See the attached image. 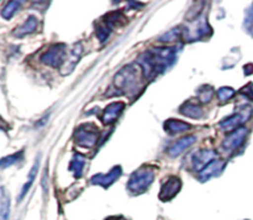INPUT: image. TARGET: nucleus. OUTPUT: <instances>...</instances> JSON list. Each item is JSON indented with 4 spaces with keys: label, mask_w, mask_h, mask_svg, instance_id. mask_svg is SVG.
<instances>
[{
    "label": "nucleus",
    "mask_w": 253,
    "mask_h": 220,
    "mask_svg": "<svg viewBox=\"0 0 253 220\" xmlns=\"http://www.w3.org/2000/svg\"><path fill=\"white\" fill-rule=\"evenodd\" d=\"M155 175L156 168L152 167V166H142V167H140L131 175L130 179H128V190L133 194H141V193L146 192L148 187L152 184L153 179H155Z\"/></svg>",
    "instance_id": "2"
},
{
    "label": "nucleus",
    "mask_w": 253,
    "mask_h": 220,
    "mask_svg": "<svg viewBox=\"0 0 253 220\" xmlns=\"http://www.w3.org/2000/svg\"><path fill=\"white\" fill-rule=\"evenodd\" d=\"M195 141H197V137H195V136H184V137L179 138L177 142H174L170 146L169 150H168V153H169V156H172V157H177V156H179L183 151L187 150L188 147H190Z\"/></svg>",
    "instance_id": "13"
},
{
    "label": "nucleus",
    "mask_w": 253,
    "mask_h": 220,
    "mask_svg": "<svg viewBox=\"0 0 253 220\" xmlns=\"http://www.w3.org/2000/svg\"><path fill=\"white\" fill-rule=\"evenodd\" d=\"M125 109V104L124 103H113L105 108L101 115V121L104 125H110V124L115 123L123 110Z\"/></svg>",
    "instance_id": "11"
},
{
    "label": "nucleus",
    "mask_w": 253,
    "mask_h": 220,
    "mask_svg": "<svg viewBox=\"0 0 253 220\" xmlns=\"http://www.w3.org/2000/svg\"><path fill=\"white\" fill-rule=\"evenodd\" d=\"M20 5L21 2L20 1H9L6 5L4 6V9L1 10V17L2 19H11L12 16L15 15V12L20 9Z\"/></svg>",
    "instance_id": "22"
},
{
    "label": "nucleus",
    "mask_w": 253,
    "mask_h": 220,
    "mask_svg": "<svg viewBox=\"0 0 253 220\" xmlns=\"http://www.w3.org/2000/svg\"><path fill=\"white\" fill-rule=\"evenodd\" d=\"M216 157V152L214 150H200L193 157V163H194V168L199 172H202L211 161L215 160Z\"/></svg>",
    "instance_id": "10"
},
{
    "label": "nucleus",
    "mask_w": 253,
    "mask_h": 220,
    "mask_svg": "<svg viewBox=\"0 0 253 220\" xmlns=\"http://www.w3.org/2000/svg\"><path fill=\"white\" fill-rule=\"evenodd\" d=\"M180 113H182L183 115L188 116V118L199 119L202 118L203 115V108L200 105H197V104L187 103L180 108Z\"/></svg>",
    "instance_id": "18"
},
{
    "label": "nucleus",
    "mask_w": 253,
    "mask_h": 220,
    "mask_svg": "<svg viewBox=\"0 0 253 220\" xmlns=\"http://www.w3.org/2000/svg\"><path fill=\"white\" fill-rule=\"evenodd\" d=\"M177 58L174 47H158L146 52L140 57L141 68L146 77H155L172 66Z\"/></svg>",
    "instance_id": "1"
},
{
    "label": "nucleus",
    "mask_w": 253,
    "mask_h": 220,
    "mask_svg": "<svg viewBox=\"0 0 253 220\" xmlns=\"http://www.w3.org/2000/svg\"><path fill=\"white\" fill-rule=\"evenodd\" d=\"M189 124L184 123L182 120H175V119H169L165 123V130L170 135H175V133L184 132V131L189 130Z\"/></svg>",
    "instance_id": "17"
},
{
    "label": "nucleus",
    "mask_w": 253,
    "mask_h": 220,
    "mask_svg": "<svg viewBox=\"0 0 253 220\" xmlns=\"http://www.w3.org/2000/svg\"><path fill=\"white\" fill-rule=\"evenodd\" d=\"M37 26H39V20H37L36 16H32L31 15V16L27 17L24 24L16 27L12 34H14L15 37H24L26 35L32 34L37 29Z\"/></svg>",
    "instance_id": "14"
},
{
    "label": "nucleus",
    "mask_w": 253,
    "mask_h": 220,
    "mask_svg": "<svg viewBox=\"0 0 253 220\" xmlns=\"http://www.w3.org/2000/svg\"><path fill=\"white\" fill-rule=\"evenodd\" d=\"M105 26L108 27L109 30L114 26H118V25H124L126 22V19L124 17V15L121 12L115 11V12H111V14L106 15L105 16Z\"/></svg>",
    "instance_id": "20"
},
{
    "label": "nucleus",
    "mask_w": 253,
    "mask_h": 220,
    "mask_svg": "<svg viewBox=\"0 0 253 220\" xmlns=\"http://www.w3.org/2000/svg\"><path fill=\"white\" fill-rule=\"evenodd\" d=\"M235 90L230 87H222L217 90V98H219L220 103H225V101H229L230 99L234 98Z\"/></svg>",
    "instance_id": "23"
},
{
    "label": "nucleus",
    "mask_w": 253,
    "mask_h": 220,
    "mask_svg": "<svg viewBox=\"0 0 253 220\" xmlns=\"http://www.w3.org/2000/svg\"><path fill=\"white\" fill-rule=\"evenodd\" d=\"M212 93H214V89L210 88V87H204L199 94L200 101L202 103H209L212 98Z\"/></svg>",
    "instance_id": "24"
},
{
    "label": "nucleus",
    "mask_w": 253,
    "mask_h": 220,
    "mask_svg": "<svg viewBox=\"0 0 253 220\" xmlns=\"http://www.w3.org/2000/svg\"><path fill=\"white\" fill-rule=\"evenodd\" d=\"M99 137V130L93 124H85V125L79 126L76 131V142L82 147H93L96 143Z\"/></svg>",
    "instance_id": "4"
},
{
    "label": "nucleus",
    "mask_w": 253,
    "mask_h": 220,
    "mask_svg": "<svg viewBox=\"0 0 253 220\" xmlns=\"http://www.w3.org/2000/svg\"><path fill=\"white\" fill-rule=\"evenodd\" d=\"M138 67L133 66H126L116 74L115 77V87L121 91H127L135 89L136 84L140 82V78H138Z\"/></svg>",
    "instance_id": "3"
},
{
    "label": "nucleus",
    "mask_w": 253,
    "mask_h": 220,
    "mask_svg": "<svg viewBox=\"0 0 253 220\" xmlns=\"http://www.w3.org/2000/svg\"><path fill=\"white\" fill-rule=\"evenodd\" d=\"M84 163H85V160H84L83 156L81 153H76L72 160L71 166H69V170L73 171L74 176L76 177H81L82 172H83V168H84Z\"/></svg>",
    "instance_id": "21"
},
{
    "label": "nucleus",
    "mask_w": 253,
    "mask_h": 220,
    "mask_svg": "<svg viewBox=\"0 0 253 220\" xmlns=\"http://www.w3.org/2000/svg\"><path fill=\"white\" fill-rule=\"evenodd\" d=\"M180 187H182V182L178 177H174V176H170L169 178L165 180V183L162 184V188H161L160 192V198L163 200V202H167V200H170L180 190Z\"/></svg>",
    "instance_id": "7"
},
{
    "label": "nucleus",
    "mask_w": 253,
    "mask_h": 220,
    "mask_svg": "<svg viewBox=\"0 0 253 220\" xmlns=\"http://www.w3.org/2000/svg\"><path fill=\"white\" fill-rule=\"evenodd\" d=\"M224 165H225L224 161L221 160L211 161V162H210L209 165L202 171V172H199V178L202 180L210 179L211 177H214V176L219 175V173L221 172L222 168H224Z\"/></svg>",
    "instance_id": "15"
},
{
    "label": "nucleus",
    "mask_w": 253,
    "mask_h": 220,
    "mask_svg": "<svg viewBox=\"0 0 253 220\" xmlns=\"http://www.w3.org/2000/svg\"><path fill=\"white\" fill-rule=\"evenodd\" d=\"M10 194L4 187H0V220H9Z\"/></svg>",
    "instance_id": "16"
},
{
    "label": "nucleus",
    "mask_w": 253,
    "mask_h": 220,
    "mask_svg": "<svg viewBox=\"0 0 253 220\" xmlns=\"http://www.w3.org/2000/svg\"><path fill=\"white\" fill-rule=\"evenodd\" d=\"M82 52H83V47H82V44H76V47L72 49V53L68 56V59L64 62L63 67L61 68V73L63 74V76L69 74L72 71H73L74 67H76V64L78 63L79 58H81Z\"/></svg>",
    "instance_id": "12"
},
{
    "label": "nucleus",
    "mask_w": 253,
    "mask_h": 220,
    "mask_svg": "<svg viewBox=\"0 0 253 220\" xmlns=\"http://www.w3.org/2000/svg\"><path fill=\"white\" fill-rule=\"evenodd\" d=\"M22 158H24V150L12 153V155L5 156V157L0 158V168H7L10 166L17 165V163L21 162Z\"/></svg>",
    "instance_id": "19"
},
{
    "label": "nucleus",
    "mask_w": 253,
    "mask_h": 220,
    "mask_svg": "<svg viewBox=\"0 0 253 220\" xmlns=\"http://www.w3.org/2000/svg\"><path fill=\"white\" fill-rule=\"evenodd\" d=\"M64 59H66V46L64 44H54L41 56L42 63L51 67L61 66Z\"/></svg>",
    "instance_id": "5"
},
{
    "label": "nucleus",
    "mask_w": 253,
    "mask_h": 220,
    "mask_svg": "<svg viewBox=\"0 0 253 220\" xmlns=\"http://www.w3.org/2000/svg\"><path fill=\"white\" fill-rule=\"evenodd\" d=\"M246 136H247V129L244 128V126H241V128L232 131V132L225 138V141L222 142V147H224V150L227 151V152H234L236 148H239L240 146L244 143Z\"/></svg>",
    "instance_id": "6"
},
{
    "label": "nucleus",
    "mask_w": 253,
    "mask_h": 220,
    "mask_svg": "<svg viewBox=\"0 0 253 220\" xmlns=\"http://www.w3.org/2000/svg\"><path fill=\"white\" fill-rule=\"evenodd\" d=\"M121 175V167L120 166H115L114 168H111V171L106 175H95L94 177H91V183L96 185H103V187L108 188L109 185L113 184Z\"/></svg>",
    "instance_id": "9"
},
{
    "label": "nucleus",
    "mask_w": 253,
    "mask_h": 220,
    "mask_svg": "<svg viewBox=\"0 0 253 220\" xmlns=\"http://www.w3.org/2000/svg\"><path fill=\"white\" fill-rule=\"evenodd\" d=\"M250 115H251V111L250 110H242L240 113L234 114V115L229 116V118L224 119V120L220 123V128L224 131H232L239 129V126L241 124L246 123L249 120Z\"/></svg>",
    "instance_id": "8"
}]
</instances>
